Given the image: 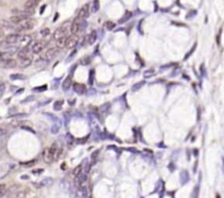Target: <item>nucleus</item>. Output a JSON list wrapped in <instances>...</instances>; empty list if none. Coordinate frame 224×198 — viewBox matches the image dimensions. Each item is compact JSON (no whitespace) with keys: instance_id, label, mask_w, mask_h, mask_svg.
Listing matches in <instances>:
<instances>
[{"instance_id":"50","label":"nucleus","mask_w":224,"mask_h":198,"mask_svg":"<svg viewBox=\"0 0 224 198\" xmlns=\"http://www.w3.org/2000/svg\"><path fill=\"white\" fill-rule=\"evenodd\" d=\"M6 198H14V197H12V196H7Z\"/></svg>"},{"instance_id":"2","label":"nucleus","mask_w":224,"mask_h":198,"mask_svg":"<svg viewBox=\"0 0 224 198\" xmlns=\"http://www.w3.org/2000/svg\"><path fill=\"white\" fill-rule=\"evenodd\" d=\"M83 25L85 26V22L82 21V20H80V19H78V18H75V19L74 20V22H72L71 26H70L71 35H77L80 31H82Z\"/></svg>"},{"instance_id":"16","label":"nucleus","mask_w":224,"mask_h":198,"mask_svg":"<svg viewBox=\"0 0 224 198\" xmlns=\"http://www.w3.org/2000/svg\"><path fill=\"white\" fill-rule=\"evenodd\" d=\"M71 84H72L71 75H69V76L66 77L65 81L63 82V90H68L70 87H71Z\"/></svg>"},{"instance_id":"19","label":"nucleus","mask_w":224,"mask_h":198,"mask_svg":"<svg viewBox=\"0 0 224 198\" xmlns=\"http://www.w3.org/2000/svg\"><path fill=\"white\" fill-rule=\"evenodd\" d=\"M63 99H59L57 101L54 102V110L55 111H60L63 109Z\"/></svg>"},{"instance_id":"21","label":"nucleus","mask_w":224,"mask_h":198,"mask_svg":"<svg viewBox=\"0 0 224 198\" xmlns=\"http://www.w3.org/2000/svg\"><path fill=\"white\" fill-rule=\"evenodd\" d=\"M145 81H141V82H138L137 84H134V86H132V88H131V90L132 92H137V90H140L141 88L145 86Z\"/></svg>"},{"instance_id":"5","label":"nucleus","mask_w":224,"mask_h":198,"mask_svg":"<svg viewBox=\"0 0 224 198\" xmlns=\"http://www.w3.org/2000/svg\"><path fill=\"white\" fill-rule=\"evenodd\" d=\"M78 42H79V38L77 37V35H70V36H67V38H66L65 48H68V49L74 48V47L77 46Z\"/></svg>"},{"instance_id":"1","label":"nucleus","mask_w":224,"mask_h":198,"mask_svg":"<svg viewBox=\"0 0 224 198\" xmlns=\"http://www.w3.org/2000/svg\"><path fill=\"white\" fill-rule=\"evenodd\" d=\"M36 26V21L34 19H26L24 20L23 22H21L19 25H18V31L22 32V31H30V29H33L34 27Z\"/></svg>"},{"instance_id":"32","label":"nucleus","mask_w":224,"mask_h":198,"mask_svg":"<svg viewBox=\"0 0 224 198\" xmlns=\"http://www.w3.org/2000/svg\"><path fill=\"white\" fill-rule=\"evenodd\" d=\"M82 172V167H81V165H78L77 168L74 170V177H78L79 176V174Z\"/></svg>"},{"instance_id":"25","label":"nucleus","mask_w":224,"mask_h":198,"mask_svg":"<svg viewBox=\"0 0 224 198\" xmlns=\"http://www.w3.org/2000/svg\"><path fill=\"white\" fill-rule=\"evenodd\" d=\"M100 10V1L99 0H94L93 1V4H92V12L95 13Z\"/></svg>"},{"instance_id":"6","label":"nucleus","mask_w":224,"mask_h":198,"mask_svg":"<svg viewBox=\"0 0 224 198\" xmlns=\"http://www.w3.org/2000/svg\"><path fill=\"white\" fill-rule=\"evenodd\" d=\"M57 49L56 47H52V48H49V49H47L46 51L44 52V53L42 54V57H41V59L42 60H45V61H48L50 60V59H52L55 57V54H56V52H57Z\"/></svg>"},{"instance_id":"33","label":"nucleus","mask_w":224,"mask_h":198,"mask_svg":"<svg viewBox=\"0 0 224 198\" xmlns=\"http://www.w3.org/2000/svg\"><path fill=\"white\" fill-rule=\"evenodd\" d=\"M47 89V86L46 85H43V86H38V87H35L34 88V92L36 93H41V92H45Z\"/></svg>"},{"instance_id":"45","label":"nucleus","mask_w":224,"mask_h":198,"mask_svg":"<svg viewBox=\"0 0 224 198\" xmlns=\"http://www.w3.org/2000/svg\"><path fill=\"white\" fill-rule=\"evenodd\" d=\"M4 36V31L2 27H0V37H3Z\"/></svg>"},{"instance_id":"7","label":"nucleus","mask_w":224,"mask_h":198,"mask_svg":"<svg viewBox=\"0 0 224 198\" xmlns=\"http://www.w3.org/2000/svg\"><path fill=\"white\" fill-rule=\"evenodd\" d=\"M21 38V35L17 33H13V34H9L8 36H6V42L10 45H15V44H19V40Z\"/></svg>"},{"instance_id":"13","label":"nucleus","mask_w":224,"mask_h":198,"mask_svg":"<svg viewBox=\"0 0 224 198\" xmlns=\"http://www.w3.org/2000/svg\"><path fill=\"white\" fill-rule=\"evenodd\" d=\"M74 92L77 93V94H84L85 93V86L83 85V84H80V83H74Z\"/></svg>"},{"instance_id":"37","label":"nucleus","mask_w":224,"mask_h":198,"mask_svg":"<svg viewBox=\"0 0 224 198\" xmlns=\"http://www.w3.org/2000/svg\"><path fill=\"white\" fill-rule=\"evenodd\" d=\"M6 90V84L4 83H1L0 84V96L3 94V92Z\"/></svg>"},{"instance_id":"43","label":"nucleus","mask_w":224,"mask_h":198,"mask_svg":"<svg viewBox=\"0 0 224 198\" xmlns=\"http://www.w3.org/2000/svg\"><path fill=\"white\" fill-rule=\"evenodd\" d=\"M97 155H99V151H95L94 154L92 155V159H93V160H96V157H97Z\"/></svg>"},{"instance_id":"30","label":"nucleus","mask_w":224,"mask_h":198,"mask_svg":"<svg viewBox=\"0 0 224 198\" xmlns=\"http://www.w3.org/2000/svg\"><path fill=\"white\" fill-rule=\"evenodd\" d=\"M196 46H197V44H194V46L191 47V49H190V51H188L186 53V56H185V58H184V60H187V59L189 58V57L191 56V54L194 53V51H195V49H196Z\"/></svg>"},{"instance_id":"14","label":"nucleus","mask_w":224,"mask_h":198,"mask_svg":"<svg viewBox=\"0 0 224 198\" xmlns=\"http://www.w3.org/2000/svg\"><path fill=\"white\" fill-rule=\"evenodd\" d=\"M96 38H97L96 32H91V33L85 37V39H86V42H88L89 45H93L95 42H96Z\"/></svg>"},{"instance_id":"20","label":"nucleus","mask_w":224,"mask_h":198,"mask_svg":"<svg viewBox=\"0 0 224 198\" xmlns=\"http://www.w3.org/2000/svg\"><path fill=\"white\" fill-rule=\"evenodd\" d=\"M25 79V76L21 73H14V74L10 75V79H12V81H22V79Z\"/></svg>"},{"instance_id":"39","label":"nucleus","mask_w":224,"mask_h":198,"mask_svg":"<svg viewBox=\"0 0 224 198\" xmlns=\"http://www.w3.org/2000/svg\"><path fill=\"white\" fill-rule=\"evenodd\" d=\"M43 172H44V170H43V169L33 170V174H36V175H38V174H41V173H43Z\"/></svg>"},{"instance_id":"42","label":"nucleus","mask_w":224,"mask_h":198,"mask_svg":"<svg viewBox=\"0 0 224 198\" xmlns=\"http://www.w3.org/2000/svg\"><path fill=\"white\" fill-rule=\"evenodd\" d=\"M7 133V131L4 129H2V127H0V136H3L4 134Z\"/></svg>"},{"instance_id":"47","label":"nucleus","mask_w":224,"mask_h":198,"mask_svg":"<svg viewBox=\"0 0 224 198\" xmlns=\"http://www.w3.org/2000/svg\"><path fill=\"white\" fill-rule=\"evenodd\" d=\"M23 90H24V88H20L19 92H17V94H21V93L23 92Z\"/></svg>"},{"instance_id":"38","label":"nucleus","mask_w":224,"mask_h":198,"mask_svg":"<svg viewBox=\"0 0 224 198\" xmlns=\"http://www.w3.org/2000/svg\"><path fill=\"white\" fill-rule=\"evenodd\" d=\"M34 100V96H29L25 100H22V104H25V102H29V101H33Z\"/></svg>"},{"instance_id":"29","label":"nucleus","mask_w":224,"mask_h":198,"mask_svg":"<svg viewBox=\"0 0 224 198\" xmlns=\"http://www.w3.org/2000/svg\"><path fill=\"white\" fill-rule=\"evenodd\" d=\"M40 34H41L42 37H47V36L50 35V29L49 28H43L42 31L40 32Z\"/></svg>"},{"instance_id":"17","label":"nucleus","mask_w":224,"mask_h":198,"mask_svg":"<svg viewBox=\"0 0 224 198\" xmlns=\"http://www.w3.org/2000/svg\"><path fill=\"white\" fill-rule=\"evenodd\" d=\"M31 36L30 35H23V36H21V38H20V40H19V44H21V45H23V46H27V45L31 43Z\"/></svg>"},{"instance_id":"48","label":"nucleus","mask_w":224,"mask_h":198,"mask_svg":"<svg viewBox=\"0 0 224 198\" xmlns=\"http://www.w3.org/2000/svg\"><path fill=\"white\" fill-rule=\"evenodd\" d=\"M21 179H22V180H23V179H24V180H26V179H29V177H27L26 175H22V176H21Z\"/></svg>"},{"instance_id":"41","label":"nucleus","mask_w":224,"mask_h":198,"mask_svg":"<svg viewBox=\"0 0 224 198\" xmlns=\"http://www.w3.org/2000/svg\"><path fill=\"white\" fill-rule=\"evenodd\" d=\"M221 33H222V31H220V33L218 34V37H216V43H218V45L221 44L220 39H221Z\"/></svg>"},{"instance_id":"11","label":"nucleus","mask_w":224,"mask_h":198,"mask_svg":"<svg viewBox=\"0 0 224 198\" xmlns=\"http://www.w3.org/2000/svg\"><path fill=\"white\" fill-rule=\"evenodd\" d=\"M0 63L2 64V67H3V68H7V69L15 68V67H17V64H18L17 60H13L12 58H11V59H7V60H2Z\"/></svg>"},{"instance_id":"49","label":"nucleus","mask_w":224,"mask_h":198,"mask_svg":"<svg viewBox=\"0 0 224 198\" xmlns=\"http://www.w3.org/2000/svg\"><path fill=\"white\" fill-rule=\"evenodd\" d=\"M1 83H3V82H2V79H1V77H0V84H1Z\"/></svg>"},{"instance_id":"34","label":"nucleus","mask_w":224,"mask_h":198,"mask_svg":"<svg viewBox=\"0 0 224 198\" xmlns=\"http://www.w3.org/2000/svg\"><path fill=\"white\" fill-rule=\"evenodd\" d=\"M59 129H60V126H59L58 124H54L52 126V129H50V132H52V134H57L59 132Z\"/></svg>"},{"instance_id":"28","label":"nucleus","mask_w":224,"mask_h":198,"mask_svg":"<svg viewBox=\"0 0 224 198\" xmlns=\"http://www.w3.org/2000/svg\"><path fill=\"white\" fill-rule=\"evenodd\" d=\"M21 129H24V131L31 132V133H33V134H36L35 129H34L33 127L29 126V125H23V124H22V125H21Z\"/></svg>"},{"instance_id":"3","label":"nucleus","mask_w":224,"mask_h":198,"mask_svg":"<svg viewBox=\"0 0 224 198\" xmlns=\"http://www.w3.org/2000/svg\"><path fill=\"white\" fill-rule=\"evenodd\" d=\"M47 43L46 42H35L34 44H32L31 46V52L34 54H38L44 50V48L46 47Z\"/></svg>"},{"instance_id":"22","label":"nucleus","mask_w":224,"mask_h":198,"mask_svg":"<svg viewBox=\"0 0 224 198\" xmlns=\"http://www.w3.org/2000/svg\"><path fill=\"white\" fill-rule=\"evenodd\" d=\"M131 17H132V13L130 12V11H127V12H126L125 14L123 15L122 19L119 20V23H120V24H122V23H125V22H127L128 20H129Z\"/></svg>"},{"instance_id":"15","label":"nucleus","mask_w":224,"mask_h":198,"mask_svg":"<svg viewBox=\"0 0 224 198\" xmlns=\"http://www.w3.org/2000/svg\"><path fill=\"white\" fill-rule=\"evenodd\" d=\"M189 179H190V177H189V173L186 170L180 172V184H182V185H185V184L189 181Z\"/></svg>"},{"instance_id":"10","label":"nucleus","mask_w":224,"mask_h":198,"mask_svg":"<svg viewBox=\"0 0 224 198\" xmlns=\"http://www.w3.org/2000/svg\"><path fill=\"white\" fill-rule=\"evenodd\" d=\"M52 183H54V179H52V177H45V179H43L41 182L35 183V185L37 186V187H45V186L52 185Z\"/></svg>"},{"instance_id":"35","label":"nucleus","mask_w":224,"mask_h":198,"mask_svg":"<svg viewBox=\"0 0 224 198\" xmlns=\"http://www.w3.org/2000/svg\"><path fill=\"white\" fill-rule=\"evenodd\" d=\"M6 185L4 184H0V197L3 196L4 194H6Z\"/></svg>"},{"instance_id":"40","label":"nucleus","mask_w":224,"mask_h":198,"mask_svg":"<svg viewBox=\"0 0 224 198\" xmlns=\"http://www.w3.org/2000/svg\"><path fill=\"white\" fill-rule=\"evenodd\" d=\"M200 71H201V74L203 75V76H205V73H207V72H205V65L203 64H201V67H200Z\"/></svg>"},{"instance_id":"46","label":"nucleus","mask_w":224,"mask_h":198,"mask_svg":"<svg viewBox=\"0 0 224 198\" xmlns=\"http://www.w3.org/2000/svg\"><path fill=\"white\" fill-rule=\"evenodd\" d=\"M29 1H32V2H34V3L38 4V2H41L42 0H29Z\"/></svg>"},{"instance_id":"4","label":"nucleus","mask_w":224,"mask_h":198,"mask_svg":"<svg viewBox=\"0 0 224 198\" xmlns=\"http://www.w3.org/2000/svg\"><path fill=\"white\" fill-rule=\"evenodd\" d=\"M68 31H69V29H68L67 26H61V27L57 28L56 31L54 32V34H52V37H54L55 40L59 39V38H61V37H66V36H67V34H68Z\"/></svg>"},{"instance_id":"44","label":"nucleus","mask_w":224,"mask_h":198,"mask_svg":"<svg viewBox=\"0 0 224 198\" xmlns=\"http://www.w3.org/2000/svg\"><path fill=\"white\" fill-rule=\"evenodd\" d=\"M93 74H94V71H90V79H89V81H90L89 83L90 84H92V75Z\"/></svg>"},{"instance_id":"26","label":"nucleus","mask_w":224,"mask_h":198,"mask_svg":"<svg viewBox=\"0 0 224 198\" xmlns=\"http://www.w3.org/2000/svg\"><path fill=\"white\" fill-rule=\"evenodd\" d=\"M1 25L3 27H6V28H13V27H14V25L12 23H10V21H7V20H2Z\"/></svg>"},{"instance_id":"51","label":"nucleus","mask_w":224,"mask_h":198,"mask_svg":"<svg viewBox=\"0 0 224 198\" xmlns=\"http://www.w3.org/2000/svg\"><path fill=\"white\" fill-rule=\"evenodd\" d=\"M0 62H1V60H0Z\"/></svg>"},{"instance_id":"12","label":"nucleus","mask_w":224,"mask_h":198,"mask_svg":"<svg viewBox=\"0 0 224 198\" xmlns=\"http://www.w3.org/2000/svg\"><path fill=\"white\" fill-rule=\"evenodd\" d=\"M33 62V58L32 57H27V58H23V59H19V63L20 67L21 68H27L32 64Z\"/></svg>"},{"instance_id":"18","label":"nucleus","mask_w":224,"mask_h":198,"mask_svg":"<svg viewBox=\"0 0 224 198\" xmlns=\"http://www.w3.org/2000/svg\"><path fill=\"white\" fill-rule=\"evenodd\" d=\"M66 38H67V36L66 37H61L59 38V39L56 40V48H65V44H66Z\"/></svg>"},{"instance_id":"8","label":"nucleus","mask_w":224,"mask_h":198,"mask_svg":"<svg viewBox=\"0 0 224 198\" xmlns=\"http://www.w3.org/2000/svg\"><path fill=\"white\" fill-rule=\"evenodd\" d=\"M43 159L46 163H50L54 161V154L49 148H45L43 151Z\"/></svg>"},{"instance_id":"9","label":"nucleus","mask_w":224,"mask_h":198,"mask_svg":"<svg viewBox=\"0 0 224 198\" xmlns=\"http://www.w3.org/2000/svg\"><path fill=\"white\" fill-rule=\"evenodd\" d=\"M88 17H89V6L88 4H85V6H83L81 9H80L77 18L78 19H80V20H82V21H84V20H85Z\"/></svg>"},{"instance_id":"36","label":"nucleus","mask_w":224,"mask_h":198,"mask_svg":"<svg viewBox=\"0 0 224 198\" xmlns=\"http://www.w3.org/2000/svg\"><path fill=\"white\" fill-rule=\"evenodd\" d=\"M81 62L83 63L84 65H88V64H90V62H91V59L90 58H83L81 60Z\"/></svg>"},{"instance_id":"24","label":"nucleus","mask_w":224,"mask_h":198,"mask_svg":"<svg viewBox=\"0 0 224 198\" xmlns=\"http://www.w3.org/2000/svg\"><path fill=\"white\" fill-rule=\"evenodd\" d=\"M199 190H200V187L199 185H196L193 190V193H191V196L190 198H198L199 197Z\"/></svg>"},{"instance_id":"27","label":"nucleus","mask_w":224,"mask_h":198,"mask_svg":"<svg viewBox=\"0 0 224 198\" xmlns=\"http://www.w3.org/2000/svg\"><path fill=\"white\" fill-rule=\"evenodd\" d=\"M155 72L153 71V70H148V71H145V73H143V77L145 79H150V77L154 76Z\"/></svg>"},{"instance_id":"31","label":"nucleus","mask_w":224,"mask_h":198,"mask_svg":"<svg viewBox=\"0 0 224 198\" xmlns=\"http://www.w3.org/2000/svg\"><path fill=\"white\" fill-rule=\"evenodd\" d=\"M105 27H106V29H108V31H112V29L115 28V23H114V22L108 21V22L105 23Z\"/></svg>"},{"instance_id":"23","label":"nucleus","mask_w":224,"mask_h":198,"mask_svg":"<svg viewBox=\"0 0 224 198\" xmlns=\"http://www.w3.org/2000/svg\"><path fill=\"white\" fill-rule=\"evenodd\" d=\"M109 108H111V104H109V102H106V104H102V106L100 107V112H101V113H106V112H108Z\"/></svg>"}]
</instances>
